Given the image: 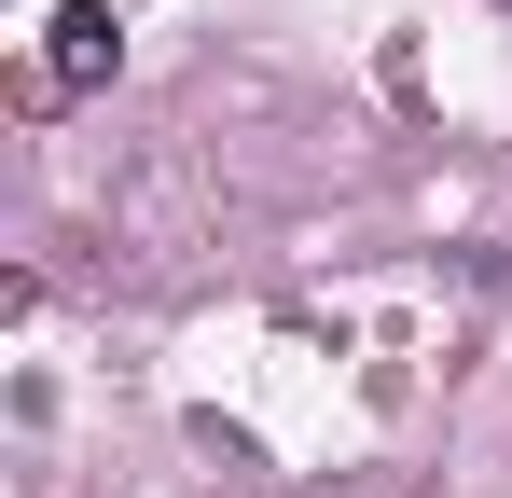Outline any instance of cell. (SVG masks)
I'll return each mask as SVG.
<instances>
[{
  "instance_id": "6da1fadb",
  "label": "cell",
  "mask_w": 512,
  "mask_h": 498,
  "mask_svg": "<svg viewBox=\"0 0 512 498\" xmlns=\"http://www.w3.org/2000/svg\"><path fill=\"white\" fill-rule=\"evenodd\" d=\"M111 70H125V14H111V0H70V14L42 28V97H97Z\"/></svg>"
}]
</instances>
